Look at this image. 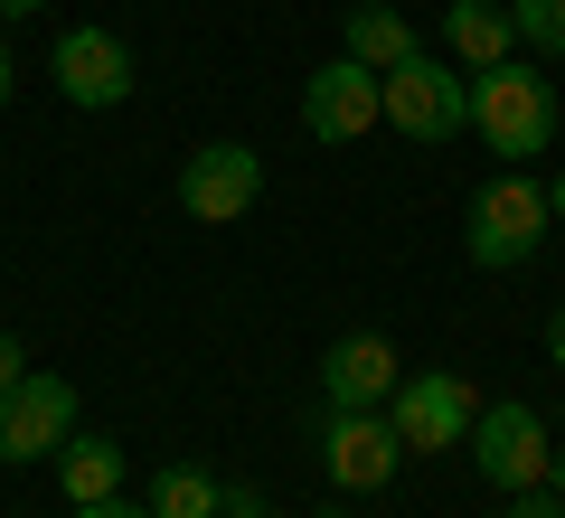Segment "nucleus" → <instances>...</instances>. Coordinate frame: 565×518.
Segmentation results:
<instances>
[{
	"instance_id": "19",
	"label": "nucleus",
	"mask_w": 565,
	"mask_h": 518,
	"mask_svg": "<svg viewBox=\"0 0 565 518\" xmlns=\"http://www.w3.org/2000/svg\"><path fill=\"white\" fill-rule=\"evenodd\" d=\"M76 518H151V509H132V499H85Z\"/></svg>"
},
{
	"instance_id": "16",
	"label": "nucleus",
	"mask_w": 565,
	"mask_h": 518,
	"mask_svg": "<svg viewBox=\"0 0 565 518\" xmlns=\"http://www.w3.org/2000/svg\"><path fill=\"white\" fill-rule=\"evenodd\" d=\"M509 29H519V47H537V57H565V0H509Z\"/></svg>"
},
{
	"instance_id": "26",
	"label": "nucleus",
	"mask_w": 565,
	"mask_h": 518,
	"mask_svg": "<svg viewBox=\"0 0 565 518\" xmlns=\"http://www.w3.org/2000/svg\"><path fill=\"white\" fill-rule=\"evenodd\" d=\"M311 518H349V509H340V499H330V509H311Z\"/></svg>"
},
{
	"instance_id": "7",
	"label": "nucleus",
	"mask_w": 565,
	"mask_h": 518,
	"mask_svg": "<svg viewBox=\"0 0 565 518\" xmlns=\"http://www.w3.org/2000/svg\"><path fill=\"white\" fill-rule=\"evenodd\" d=\"M386 415H396L405 453H452V443H471L481 397H471V378H452V368H405L396 397H386Z\"/></svg>"
},
{
	"instance_id": "3",
	"label": "nucleus",
	"mask_w": 565,
	"mask_h": 518,
	"mask_svg": "<svg viewBox=\"0 0 565 518\" xmlns=\"http://www.w3.org/2000/svg\"><path fill=\"white\" fill-rule=\"evenodd\" d=\"M377 104H386V123H396L405 141H452L471 123V76H462V66H444L434 47H415L405 66H386V76H377Z\"/></svg>"
},
{
	"instance_id": "1",
	"label": "nucleus",
	"mask_w": 565,
	"mask_h": 518,
	"mask_svg": "<svg viewBox=\"0 0 565 518\" xmlns=\"http://www.w3.org/2000/svg\"><path fill=\"white\" fill-rule=\"evenodd\" d=\"M546 226H556L546 180H527V170H490V180L471 189V208H462V255L481 264V274H509V264H527L546 245Z\"/></svg>"
},
{
	"instance_id": "20",
	"label": "nucleus",
	"mask_w": 565,
	"mask_h": 518,
	"mask_svg": "<svg viewBox=\"0 0 565 518\" xmlns=\"http://www.w3.org/2000/svg\"><path fill=\"white\" fill-rule=\"evenodd\" d=\"M217 518H264V499H255V490H226V509H217Z\"/></svg>"
},
{
	"instance_id": "24",
	"label": "nucleus",
	"mask_w": 565,
	"mask_h": 518,
	"mask_svg": "<svg viewBox=\"0 0 565 518\" xmlns=\"http://www.w3.org/2000/svg\"><path fill=\"white\" fill-rule=\"evenodd\" d=\"M546 490H556V499H565V453H546Z\"/></svg>"
},
{
	"instance_id": "27",
	"label": "nucleus",
	"mask_w": 565,
	"mask_h": 518,
	"mask_svg": "<svg viewBox=\"0 0 565 518\" xmlns=\"http://www.w3.org/2000/svg\"><path fill=\"white\" fill-rule=\"evenodd\" d=\"M556 133H565V95H556Z\"/></svg>"
},
{
	"instance_id": "21",
	"label": "nucleus",
	"mask_w": 565,
	"mask_h": 518,
	"mask_svg": "<svg viewBox=\"0 0 565 518\" xmlns=\"http://www.w3.org/2000/svg\"><path fill=\"white\" fill-rule=\"evenodd\" d=\"M10 85H20V57H10V29H0V104H10Z\"/></svg>"
},
{
	"instance_id": "5",
	"label": "nucleus",
	"mask_w": 565,
	"mask_h": 518,
	"mask_svg": "<svg viewBox=\"0 0 565 518\" xmlns=\"http://www.w3.org/2000/svg\"><path fill=\"white\" fill-rule=\"evenodd\" d=\"M546 453H556V443H546V415L527 397H500V405H481V415H471V472L490 480V490H537L546 480Z\"/></svg>"
},
{
	"instance_id": "14",
	"label": "nucleus",
	"mask_w": 565,
	"mask_h": 518,
	"mask_svg": "<svg viewBox=\"0 0 565 518\" xmlns=\"http://www.w3.org/2000/svg\"><path fill=\"white\" fill-rule=\"evenodd\" d=\"M509 0H444V47H452V66L462 76H481V66H500L509 57Z\"/></svg>"
},
{
	"instance_id": "15",
	"label": "nucleus",
	"mask_w": 565,
	"mask_h": 518,
	"mask_svg": "<svg viewBox=\"0 0 565 518\" xmlns=\"http://www.w3.org/2000/svg\"><path fill=\"white\" fill-rule=\"evenodd\" d=\"M141 509H151V518H217V509H226V480H207L199 462H161Z\"/></svg>"
},
{
	"instance_id": "12",
	"label": "nucleus",
	"mask_w": 565,
	"mask_h": 518,
	"mask_svg": "<svg viewBox=\"0 0 565 518\" xmlns=\"http://www.w3.org/2000/svg\"><path fill=\"white\" fill-rule=\"evenodd\" d=\"M122 480H132V453H122V443L85 434V424L57 443V490H66V509H85V499H122Z\"/></svg>"
},
{
	"instance_id": "17",
	"label": "nucleus",
	"mask_w": 565,
	"mask_h": 518,
	"mask_svg": "<svg viewBox=\"0 0 565 518\" xmlns=\"http://www.w3.org/2000/svg\"><path fill=\"white\" fill-rule=\"evenodd\" d=\"M500 518H565V499L537 480V490H509V509H500Z\"/></svg>"
},
{
	"instance_id": "18",
	"label": "nucleus",
	"mask_w": 565,
	"mask_h": 518,
	"mask_svg": "<svg viewBox=\"0 0 565 518\" xmlns=\"http://www.w3.org/2000/svg\"><path fill=\"white\" fill-rule=\"evenodd\" d=\"M29 378V349H20V330H0V397Z\"/></svg>"
},
{
	"instance_id": "9",
	"label": "nucleus",
	"mask_w": 565,
	"mask_h": 518,
	"mask_svg": "<svg viewBox=\"0 0 565 518\" xmlns=\"http://www.w3.org/2000/svg\"><path fill=\"white\" fill-rule=\"evenodd\" d=\"M377 123H386V104H377V76L359 57H330V66L302 76V133L311 141H359Z\"/></svg>"
},
{
	"instance_id": "2",
	"label": "nucleus",
	"mask_w": 565,
	"mask_h": 518,
	"mask_svg": "<svg viewBox=\"0 0 565 518\" xmlns=\"http://www.w3.org/2000/svg\"><path fill=\"white\" fill-rule=\"evenodd\" d=\"M471 133L519 170V160L546 151V133H556V85H546L537 66H519V57L481 66V76H471Z\"/></svg>"
},
{
	"instance_id": "13",
	"label": "nucleus",
	"mask_w": 565,
	"mask_h": 518,
	"mask_svg": "<svg viewBox=\"0 0 565 518\" xmlns=\"http://www.w3.org/2000/svg\"><path fill=\"white\" fill-rule=\"evenodd\" d=\"M340 39H349V57H359L367 76H386V66H405V57H415V47H424V29L405 20L396 0H349Z\"/></svg>"
},
{
	"instance_id": "23",
	"label": "nucleus",
	"mask_w": 565,
	"mask_h": 518,
	"mask_svg": "<svg viewBox=\"0 0 565 518\" xmlns=\"http://www.w3.org/2000/svg\"><path fill=\"white\" fill-rule=\"evenodd\" d=\"M39 10H47V0H0V29H10V20H39Z\"/></svg>"
},
{
	"instance_id": "10",
	"label": "nucleus",
	"mask_w": 565,
	"mask_h": 518,
	"mask_svg": "<svg viewBox=\"0 0 565 518\" xmlns=\"http://www.w3.org/2000/svg\"><path fill=\"white\" fill-rule=\"evenodd\" d=\"M57 95L76 104V114H114V104H132V47H122L114 29H66V39H57Z\"/></svg>"
},
{
	"instance_id": "4",
	"label": "nucleus",
	"mask_w": 565,
	"mask_h": 518,
	"mask_svg": "<svg viewBox=\"0 0 565 518\" xmlns=\"http://www.w3.org/2000/svg\"><path fill=\"white\" fill-rule=\"evenodd\" d=\"M321 472L340 480V490H386V480L405 472V434L386 405H321Z\"/></svg>"
},
{
	"instance_id": "22",
	"label": "nucleus",
	"mask_w": 565,
	"mask_h": 518,
	"mask_svg": "<svg viewBox=\"0 0 565 518\" xmlns=\"http://www.w3.org/2000/svg\"><path fill=\"white\" fill-rule=\"evenodd\" d=\"M546 359L565 368V302H556V320H546Z\"/></svg>"
},
{
	"instance_id": "11",
	"label": "nucleus",
	"mask_w": 565,
	"mask_h": 518,
	"mask_svg": "<svg viewBox=\"0 0 565 518\" xmlns=\"http://www.w3.org/2000/svg\"><path fill=\"white\" fill-rule=\"evenodd\" d=\"M396 378H405V359L386 330H349L321 349V405H386Z\"/></svg>"
},
{
	"instance_id": "6",
	"label": "nucleus",
	"mask_w": 565,
	"mask_h": 518,
	"mask_svg": "<svg viewBox=\"0 0 565 518\" xmlns=\"http://www.w3.org/2000/svg\"><path fill=\"white\" fill-rule=\"evenodd\" d=\"M76 434V378L57 368H29L10 397H0V462L29 472V462H57V443Z\"/></svg>"
},
{
	"instance_id": "8",
	"label": "nucleus",
	"mask_w": 565,
	"mask_h": 518,
	"mask_svg": "<svg viewBox=\"0 0 565 518\" xmlns=\"http://www.w3.org/2000/svg\"><path fill=\"white\" fill-rule=\"evenodd\" d=\"M255 199H264V151H255V141H199V151H189L180 208L199 226H236Z\"/></svg>"
},
{
	"instance_id": "25",
	"label": "nucleus",
	"mask_w": 565,
	"mask_h": 518,
	"mask_svg": "<svg viewBox=\"0 0 565 518\" xmlns=\"http://www.w3.org/2000/svg\"><path fill=\"white\" fill-rule=\"evenodd\" d=\"M546 208H556V226H565V180H556V189H546Z\"/></svg>"
}]
</instances>
